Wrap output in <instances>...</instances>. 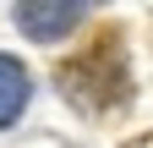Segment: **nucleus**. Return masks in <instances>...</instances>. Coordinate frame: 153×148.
Returning a JSON list of instances; mask_svg holds the SVG:
<instances>
[{"label": "nucleus", "instance_id": "f257e3e1", "mask_svg": "<svg viewBox=\"0 0 153 148\" xmlns=\"http://www.w3.org/2000/svg\"><path fill=\"white\" fill-rule=\"evenodd\" d=\"M60 93L76 99L82 110H104V104H120L131 93V82H126V61H120V44L115 39H99V44H88L76 61L60 66Z\"/></svg>", "mask_w": 153, "mask_h": 148}, {"label": "nucleus", "instance_id": "f03ea898", "mask_svg": "<svg viewBox=\"0 0 153 148\" xmlns=\"http://www.w3.org/2000/svg\"><path fill=\"white\" fill-rule=\"evenodd\" d=\"M82 11H88V0H16V28L38 44H55L76 28Z\"/></svg>", "mask_w": 153, "mask_h": 148}, {"label": "nucleus", "instance_id": "7ed1b4c3", "mask_svg": "<svg viewBox=\"0 0 153 148\" xmlns=\"http://www.w3.org/2000/svg\"><path fill=\"white\" fill-rule=\"evenodd\" d=\"M22 104H27V71H22V61L0 55V126H11L22 115Z\"/></svg>", "mask_w": 153, "mask_h": 148}]
</instances>
